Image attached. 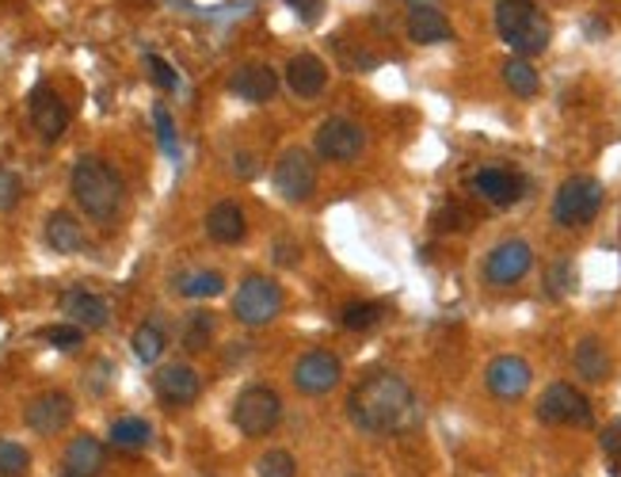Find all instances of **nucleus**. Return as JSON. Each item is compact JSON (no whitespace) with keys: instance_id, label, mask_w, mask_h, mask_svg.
I'll return each mask as SVG.
<instances>
[{"instance_id":"f3484780","label":"nucleus","mask_w":621,"mask_h":477,"mask_svg":"<svg viewBox=\"0 0 621 477\" xmlns=\"http://www.w3.org/2000/svg\"><path fill=\"white\" fill-rule=\"evenodd\" d=\"M286 88L298 99H317L324 88H329V65H324L317 53H298L286 65Z\"/></svg>"},{"instance_id":"473e14b6","label":"nucleus","mask_w":621,"mask_h":477,"mask_svg":"<svg viewBox=\"0 0 621 477\" xmlns=\"http://www.w3.org/2000/svg\"><path fill=\"white\" fill-rule=\"evenodd\" d=\"M546 290L553 298L572 295V290H576V264H572V260H557V264L549 267V275H546Z\"/></svg>"},{"instance_id":"c756f323","label":"nucleus","mask_w":621,"mask_h":477,"mask_svg":"<svg viewBox=\"0 0 621 477\" xmlns=\"http://www.w3.org/2000/svg\"><path fill=\"white\" fill-rule=\"evenodd\" d=\"M382 318H385L382 302H351L344 310V329H351V333H367V329H374Z\"/></svg>"},{"instance_id":"aec40b11","label":"nucleus","mask_w":621,"mask_h":477,"mask_svg":"<svg viewBox=\"0 0 621 477\" xmlns=\"http://www.w3.org/2000/svg\"><path fill=\"white\" fill-rule=\"evenodd\" d=\"M572 367H576V374L584 382L599 386V382H607L610 371H614V356H610V348L599 336H584V341L576 344V351H572Z\"/></svg>"},{"instance_id":"ea45409f","label":"nucleus","mask_w":621,"mask_h":477,"mask_svg":"<svg viewBox=\"0 0 621 477\" xmlns=\"http://www.w3.org/2000/svg\"><path fill=\"white\" fill-rule=\"evenodd\" d=\"M413 8H423V4H434V0H408Z\"/></svg>"},{"instance_id":"7ed1b4c3","label":"nucleus","mask_w":621,"mask_h":477,"mask_svg":"<svg viewBox=\"0 0 621 477\" xmlns=\"http://www.w3.org/2000/svg\"><path fill=\"white\" fill-rule=\"evenodd\" d=\"M495 31L518 58L541 53L553 38V23L538 8V0H495Z\"/></svg>"},{"instance_id":"2eb2a0df","label":"nucleus","mask_w":621,"mask_h":477,"mask_svg":"<svg viewBox=\"0 0 621 477\" xmlns=\"http://www.w3.org/2000/svg\"><path fill=\"white\" fill-rule=\"evenodd\" d=\"M157 394L160 402L172 405V409H188V405H195L199 394H203V379H199L188 363H168L157 371Z\"/></svg>"},{"instance_id":"c85d7f7f","label":"nucleus","mask_w":621,"mask_h":477,"mask_svg":"<svg viewBox=\"0 0 621 477\" xmlns=\"http://www.w3.org/2000/svg\"><path fill=\"white\" fill-rule=\"evenodd\" d=\"M176 287L183 298H217L225 290V279L217 272H188Z\"/></svg>"},{"instance_id":"f8f14e48","label":"nucleus","mask_w":621,"mask_h":477,"mask_svg":"<svg viewBox=\"0 0 621 477\" xmlns=\"http://www.w3.org/2000/svg\"><path fill=\"white\" fill-rule=\"evenodd\" d=\"M339 374H344V367H339L336 351L313 348V351H306L298 363H294V386H298L301 394H309V397H324V394H332V390L339 386Z\"/></svg>"},{"instance_id":"2f4dec72","label":"nucleus","mask_w":621,"mask_h":477,"mask_svg":"<svg viewBox=\"0 0 621 477\" xmlns=\"http://www.w3.org/2000/svg\"><path fill=\"white\" fill-rule=\"evenodd\" d=\"M38 336H43V341L50 344V348H58V351H76L84 344V329L73 325V321H69V325H46Z\"/></svg>"},{"instance_id":"39448f33","label":"nucleus","mask_w":621,"mask_h":477,"mask_svg":"<svg viewBox=\"0 0 621 477\" xmlns=\"http://www.w3.org/2000/svg\"><path fill=\"white\" fill-rule=\"evenodd\" d=\"M283 306H286V295L271 275H248L237 287V295H232V313H237V321H244V325L252 329L271 325V321L283 313Z\"/></svg>"},{"instance_id":"79ce46f5","label":"nucleus","mask_w":621,"mask_h":477,"mask_svg":"<svg viewBox=\"0 0 621 477\" xmlns=\"http://www.w3.org/2000/svg\"><path fill=\"white\" fill-rule=\"evenodd\" d=\"M65 477H73V474H65Z\"/></svg>"},{"instance_id":"7c9ffc66","label":"nucleus","mask_w":621,"mask_h":477,"mask_svg":"<svg viewBox=\"0 0 621 477\" xmlns=\"http://www.w3.org/2000/svg\"><path fill=\"white\" fill-rule=\"evenodd\" d=\"M27 470H31L27 448L15 440H0V477H27Z\"/></svg>"},{"instance_id":"f03ea898","label":"nucleus","mask_w":621,"mask_h":477,"mask_svg":"<svg viewBox=\"0 0 621 477\" xmlns=\"http://www.w3.org/2000/svg\"><path fill=\"white\" fill-rule=\"evenodd\" d=\"M69 188H73L76 206H81L96 226L119 222L122 203H127V183H122V176L115 172L107 160L81 157L73 165V176H69Z\"/></svg>"},{"instance_id":"9b49d317","label":"nucleus","mask_w":621,"mask_h":477,"mask_svg":"<svg viewBox=\"0 0 621 477\" xmlns=\"http://www.w3.org/2000/svg\"><path fill=\"white\" fill-rule=\"evenodd\" d=\"M275 191L286 203H306L317 191V160L306 150H286L275 165Z\"/></svg>"},{"instance_id":"0eeeda50","label":"nucleus","mask_w":621,"mask_h":477,"mask_svg":"<svg viewBox=\"0 0 621 477\" xmlns=\"http://www.w3.org/2000/svg\"><path fill=\"white\" fill-rule=\"evenodd\" d=\"M538 420L557 428H592L595 409L572 382H549L546 394L538 397Z\"/></svg>"},{"instance_id":"393cba45","label":"nucleus","mask_w":621,"mask_h":477,"mask_svg":"<svg viewBox=\"0 0 621 477\" xmlns=\"http://www.w3.org/2000/svg\"><path fill=\"white\" fill-rule=\"evenodd\" d=\"M503 84H507L515 96L530 99V96H538L541 76H538V69H534L526 58H511V61H503Z\"/></svg>"},{"instance_id":"4c0bfd02","label":"nucleus","mask_w":621,"mask_h":477,"mask_svg":"<svg viewBox=\"0 0 621 477\" xmlns=\"http://www.w3.org/2000/svg\"><path fill=\"white\" fill-rule=\"evenodd\" d=\"M599 443H602V451H607L610 458H618V463H621V417H618V420H610V425L602 428Z\"/></svg>"},{"instance_id":"72a5a7b5","label":"nucleus","mask_w":621,"mask_h":477,"mask_svg":"<svg viewBox=\"0 0 621 477\" xmlns=\"http://www.w3.org/2000/svg\"><path fill=\"white\" fill-rule=\"evenodd\" d=\"M255 474L260 477H294L298 474V463H294L290 451H267V455L255 463Z\"/></svg>"},{"instance_id":"a211bd4d","label":"nucleus","mask_w":621,"mask_h":477,"mask_svg":"<svg viewBox=\"0 0 621 477\" xmlns=\"http://www.w3.org/2000/svg\"><path fill=\"white\" fill-rule=\"evenodd\" d=\"M229 88L237 92L240 99H248V104H271V99L278 96V76L271 65H263V61H248V65H240L237 73H232Z\"/></svg>"},{"instance_id":"4be33fe9","label":"nucleus","mask_w":621,"mask_h":477,"mask_svg":"<svg viewBox=\"0 0 621 477\" xmlns=\"http://www.w3.org/2000/svg\"><path fill=\"white\" fill-rule=\"evenodd\" d=\"M46 245L53 252H61V257H76V252L88 249V234H84V226L69 211H53L46 218Z\"/></svg>"},{"instance_id":"f257e3e1","label":"nucleus","mask_w":621,"mask_h":477,"mask_svg":"<svg viewBox=\"0 0 621 477\" xmlns=\"http://www.w3.org/2000/svg\"><path fill=\"white\" fill-rule=\"evenodd\" d=\"M347 417L367 436H405L419 428V397L401 374L374 371L351 390Z\"/></svg>"},{"instance_id":"5701e85b","label":"nucleus","mask_w":621,"mask_h":477,"mask_svg":"<svg viewBox=\"0 0 621 477\" xmlns=\"http://www.w3.org/2000/svg\"><path fill=\"white\" fill-rule=\"evenodd\" d=\"M206 234L214 237L217 245H240L248 234L244 211H240L237 203H229V199H225V203H214L206 214Z\"/></svg>"},{"instance_id":"a19ab883","label":"nucleus","mask_w":621,"mask_h":477,"mask_svg":"<svg viewBox=\"0 0 621 477\" xmlns=\"http://www.w3.org/2000/svg\"><path fill=\"white\" fill-rule=\"evenodd\" d=\"M351 477H362V474H351Z\"/></svg>"},{"instance_id":"9d476101","label":"nucleus","mask_w":621,"mask_h":477,"mask_svg":"<svg viewBox=\"0 0 621 477\" xmlns=\"http://www.w3.org/2000/svg\"><path fill=\"white\" fill-rule=\"evenodd\" d=\"M534 267V249L523 241V237H511V241H500L485 260V279L492 287H515L530 275Z\"/></svg>"},{"instance_id":"ddd939ff","label":"nucleus","mask_w":621,"mask_h":477,"mask_svg":"<svg viewBox=\"0 0 621 477\" xmlns=\"http://www.w3.org/2000/svg\"><path fill=\"white\" fill-rule=\"evenodd\" d=\"M27 107H31V122H35L38 138H46V142H58V138L65 134V127H69V107L61 104V96L50 88V84H35V92H31Z\"/></svg>"},{"instance_id":"1a4fd4ad","label":"nucleus","mask_w":621,"mask_h":477,"mask_svg":"<svg viewBox=\"0 0 621 477\" xmlns=\"http://www.w3.org/2000/svg\"><path fill=\"white\" fill-rule=\"evenodd\" d=\"M76 405L65 390H46V394H35L23 409V425L35 436H58L73 425Z\"/></svg>"},{"instance_id":"a878e982","label":"nucleus","mask_w":621,"mask_h":477,"mask_svg":"<svg viewBox=\"0 0 621 477\" xmlns=\"http://www.w3.org/2000/svg\"><path fill=\"white\" fill-rule=\"evenodd\" d=\"M130 344H134V356L142 359V363H157L168 348V336L157 321H142V325L134 329V341Z\"/></svg>"},{"instance_id":"58836bf2","label":"nucleus","mask_w":621,"mask_h":477,"mask_svg":"<svg viewBox=\"0 0 621 477\" xmlns=\"http://www.w3.org/2000/svg\"><path fill=\"white\" fill-rule=\"evenodd\" d=\"M286 4H290L306 23H317L324 15V0H286Z\"/></svg>"},{"instance_id":"dca6fc26","label":"nucleus","mask_w":621,"mask_h":477,"mask_svg":"<svg viewBox=\"0 0 621 477\" xmlns=\"http://www.w3.org/2000/svg\"><path fill=\"white\" fill-rule=\"evenodd\" d=\"M473 191L480 199H488L492 206H511L526 195V180L518 172H511V168H480L473 176Z\"/></svg>"},{"instance_id":"f704fd0d","label":"nucleus","mask_w":621,"mask_h":477,"mask_svg":"<svg viewBox=\"0 0 621 477\" xmlns=\"http://www.w3.org/2000/svg\"><path fill=\"white\" fill-rule=\"evenodd\" d=\"M20 195H23V183H20V176H15L12 168H4V165H0V214L15 211V203H20Z\"/></svg>"},{"instance_id":"cd10ccee","label":"nucleus","mask_w":621,"mask_h":477,"mask_svg":"<svg viewBox=\"0 0 621 477\" xmlns=\"http://www.w3.org/2000/svg\"><path fill=\"white\" fill-rule=\"evenodd\" d=\"M210 341H214V313L195 310L188 321H183V348H188V351H206Z\"/></svg>"},{"instance_id":"c9c22d12","label":"nucleus","mask_w":621,"mask_h":477,"mask_svg":"<svg viewBox=\"0 0 621 477\" xmlns=\"http://www.w3.org/2000/svg\"><path fill=\"white\" fill-rule=\"evenodd\" d=\"M153 119H157V138H160V150L168 153V157H176V127H172V115H168V107H153Z\"/></svg>"},{"instance_id":"6ab92c4d","label":"nucleus","mask_w":621,"mask_h":477,"mask_svg":"<svg viewBox=\"0 0 621 477\" xmlns=\"http://www.w3.org/2000/svg\"><path fill=\"white\" fill-rule=\"evenodd\" d=\"M61 310H65V318L81 329H104L107 321H111L107 298L92 295V290H84V287L65 290V295H61Z\"/></svg>"},{"instance_id":"bb28decb","label":"nucleus","mask_w":621,"mask_h":477,"mask_svg":"<svg viewBox=\"0 0 621 477\" xmlns=\"http://www.w3.org/2000/svg\"><path fill=\"white\" fill-rule=\"evenodd\" d=\"M150 440H153V428H150V420H142V417H119L111 425V443L122 451H138Z\"/></svg>"},{"instance_id":"4468645a","label":"nucleus","mask_w":621,"mask_h":477,"mask_svg":"<svg viewBox=\"0 0 621 477\" xmlns=\"http://www.w3.org/2000/svg\"><path fill=\"white\" fill-rule=\"evenodd\" d=\"M530 363L523 356H495L488 363V390H492L500 402H518V397L530 390Z\"/></svg>"},{"instance_id":"412c9836","label":"nucleus","mask_w":621,"mask_h":477,"mask_svg":"<svg viewBox=\"0 0 621 477\" xmlns=\"http://www.w3.org/2000/svg\"><path fill=\"white\" fill-rule=\"evenodd\" d=\"M405 27H408V38H413L416 46H439V43H450V38H454V27H450V20L434 4L413 8V12H408Z\"/></svg>"},{"instance_id":"6e6552de","label":"nucleus","mask_w":621,"mask_h":477,"mask_svg":"<svg viewBox=\"0 0 621 477\" xmlns=\"http://www.w3.org/2000/svg\"><path fill=\"white\" fill-rule=\"evenodd\" d=\"M313 145H317V157L321 160H332V165H351V160H359L362 150H367V130H362L355 119L332 115V119H324L321 127H317Z\"/></svg>"},{"instance_id":"e433bc0d","label":"nucleus","mask_w":621,"mask_h":477,"mask_svg":"<svg viewBox=\"0 0 621 477\" xmlns=\"http://www.w3.org/2000/svg\"><path fill=\"white\" fill-rule=\"evenodd\" d=\"M145 61H150V73H153V81H157L165 92H172L176 84H180V76H176V69L168 65L165 58H157V53H150V58H145Z\"/></svg>"},{"instance_id":"20e7f679","label":"nucleus","mask_w":621,"mask_h":477,"mask_svg":"<svg viewBox=\"0 0 621 477\" xmlns=\"http://www.w3.org/2000/svg\"><path fill=\"white\" fill-rule=\"evenodd\" d=\"M602 211V183L595 176H569L553 195V222L564 229L592 226Z\"/></svg>"},{"instance_id":"b1692460","label":"nucleus","mask_w":621,"mask_h":477,"mask_svg":"<svg viewBox=\"0 0 621 477\" xmlns=\"http://www.w3.org/2000/svg\"><path fill=\"white\" fill-rule=\"evenodd\" d=\"M104 443L96 440V436H76V440H69L65 448V474L73 477H96L104 470Z\"/></svg>"},{"instance_id":"423d86ee","label":"nucleus","mask_w":621,"mask_h":477,"mask_svg":"<svg viewBox=\"0 0 621 477\" xmlns=\"http://www.w3.org/2000/svg\"><path fill=\"white\" fill-rule=\"evenodd\" d=\"M278 417H283V402H278V394L271 386H244L237 394V402H232V425L248 440L275 432Z\"/></svg>"}]
</instances>
